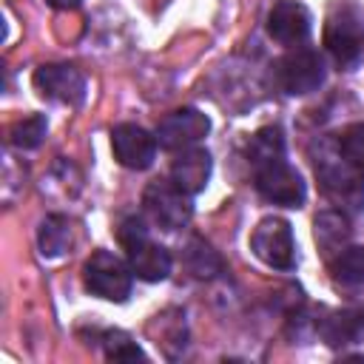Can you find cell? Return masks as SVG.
Instances as JSON below:
<instances>
[{
  "mask_svg": "<svg viewBox=\"0 0 364 364\" xmlns=\"http://www.w3.org/2000/svg\"><path fill=\"white\" fill-rule=\"evenodd\" d=\"M313 17L299 0H276L267 11V34L279 46H301L310 37Z\"/></svg>",
  "mask_w": 364,
  "mask_h": 364,
  "instance_id": "cell-12",
  "label": "cell"
},
{
  "mask_svg": "<svg viewBox=\"0 0 364 364\" xmlns=\"http://www.w3.org/2000/svg\"><path fill=\"white\" fill-rule=\"evenodd\" d=\"M208 131H210V119L199 108H176L159 122L156 142L168 151H185L199 139H205Z\"/></svg>",
  "mask_w": 364,
  "mask_h": 364,
  "instance_id": "cell-11",
  "label": "cell"
},
{
  "mask_svg": "<svg viewBox=\"0 0 364 364\" xmlns=\"http://www.w3.org/2000/svg\"><path fill=\"white\" fill-rule=\"evenodd\" d=\"M316 333L327 347H347L364 338V310L347 307V310H330L324 318H316Z\"/></svg>",
  "mask_w": 364,
  "mask_h": 364,
  "instance_id": "cell-13",
  "label": "cell"
},
{
  "mask_svg": "<svg viewBox=\"0 0 364 364\" xmlns=\"http://www.w3.org/2000/svg\"><path fill=\"white\" fill-rule=\"evenodd\" d=\"M324 48L333 63L350 71L364 57V14L358 6L338 0L324 20Z\"/></svg>",
  "mask_w": 364,
  "mask_h": 364,
  "instance_id": "cell-2",
  "label": "cell"
},
{
  "mask_svg": "<svg viewBox=\"0 0 364 364\" xmlns=\"http://www.w3.org/2000/svg\"><path fill=\"white\" fill-rule=\"evenodd\" d=\"M273 82L290 97L313 94L324 82V57L316 48L293 46L273 63Z\"/></svg>",
  "mask_w": 364,
  "mask_h": 364,
  "instance_id": "cell-4",
  "label": "cell"
},
{
  "mask_svg": "<svg viewBox=\"0 0 364 364\" xmlns=\"http://www.w3.org/2000/svg\"><path fill=\"white\" fill-rule=\"evenodd\" d=\"M82 282H85L88 293L119 304V301H125L131 296L134 270L119 256H114L108 250H94L82 264Z\"/></svg>",
  "mask_w": 364,
  "mask_h": 364,
  "instance_id": "cell-5",
  "label": "cell"
},
{
  "mask_svg": "<svg viewBox=\"0 0 364 364\" xmlns=\"http://www.w3.org/2000/svg\"><path fill=\"white\" fill-rule=\"evenodd\" d=\"M31 80H34V88L40 91V97H46L51 102H63V105L77 108L85 100V77L80 68H74L68 63L40 65Z\"/></svg>",
  "mask_w": 364,
  "mask_h": 364,
  "instance_id": "cell-9",
  "label": "cell"
},
{
  "mask_svg": "<svg viewBox=\"0 0 364 364\" xmlns=\"http://www.w3.org/2000/svg\"><path fill=\"white\" fill-rule=\"evenodd\" d=\"M46 3H48L51 9H65V11H68V9H77L82 0H46Z\"/></svg>",
  "mask_w": 364,
  "mask_h": 364,
  "instance_id": "cell-24",
  "label": "cell"
},
{
  "mask_svg": "<svg viewBox=\"0 0 364 364\" xmlns=\"http://www.w3.org/2000/svg\"><path fill=\"white\" fill-rule=\"evenodd\" d=\"M250 250L259 262L273 270H293L296 267V242L290 222L282 216H264L250 233Z\"/></svg>",
  "mask_w": 364,
  "mask_h": 364,
  "instance_id": "cell-8",
  "label": "cell"
},
{
  "mask_svg": "<svg viewBox=\"0 0 364 364\" xmlns=\"http://www.w3.org/2000/svg\"><path fill=\"white\" fill-rule=\"evenodd\" d=\"M336 145H338L341 156H344L353 168L364 171V122L347 125V128L336 136Z\"/></svg>",
  "mask_w": 364,
  "mask_h": 364,
  "instance_id": "cell-23",
  "label": "cell"
},
{
  "mask_svg": "<svg viewBox=\"0 0 364 364\" xmlns=\"http://www.w3.org/2000/svg\"><path fill=\"white\" fill-rule=\"evenodd\" d=\"M46 134H48V119L43 114H31V117L17 119L9 128V145L17 151H34V148H40Z\"/></svg>",
  "mask_w": 364,
  "mask_h": 364,
  "instance_id": "cell-20",
  "label": "cell"
},
{
  "mask_svg": "<svg viewBox=\"0 0 364 364\" xmlns=\"http://www.w3.org/2000/svg\"><path fill=\"white\" fill-rule=\"evenodd\" d=\"M313 168H316V176L321 182V188L333 199H338L344 205H361V199H364V171L353 168L341 156L336 139H321L318 145H313Z\"/></svg>",
  "mask_w": 364,
  "mask_h": 364,
  "instance_id": "cell-3",
  "label": "cell"
},
{
  "mask_svg": "<svg viewBox=\"0 0 364 364\" xmlns=\"http://www.w3.org/2000/svg\"><path fill=\"white\" fill-rule=\"evenodd\" d=\"M142 208L162 230H182L193 216L191 193L176 188L171 179H154L142 191Z\"/></svg>",
  "mask_w": 364,
  "mask_h": 364,
  "instance_id": "cell-6",
  "label": "cell"
},
{
  "mask_svg": "<svg viewBox=\"0 0 364 364\" xmlns=\"http://www.w3.org/2000/svg\"><path fill=\"white\" fill-rule=\"evenodd\" d=\"M171 316H173V310L154 316V321L159 324V341H156V344L165 350V355L176 358V355L185 350V338H188V333H185V321H182V316H179V313H176V318H171Z\"/></svg>",
  "mask_w": 364,
  "mask_h": 364,
  "instance_id": "cell-21",
  "label": "cell"
},
{
  "mask_svg": "<svg viewBox=\"0 0 364 364\" xmlns=\"http://www.w3.org/2000/svg\"><path fill=\"white\" fill-rule=\"evenodd\" d=\"M100 341H102V353L108 361H145L148 358L142 347L122 330H105Z\"/></svg>",
  "mask_w": 364,
  "mask_h": 364,
  "instance_id": "cell-22",
  "label": "cell"
},
{
  "mask_svg": "<svg viewBox=\"0 0 364 364\" xmlns=\"http://www.w3.org/2000/svg\"><path fill=\"white\" fill-rule=\"evenodd\" d=\"M245 156L250 162V168L256 165H264V162H273V159H282L284 156V134L279 125H264L259 128L247 145H245Z\"/></svg>",
  "mask_w": 364,
  "mask_h": 364,
  "instance_id": "cell-17",
  "label": "cell"
},
{
  "mask_svg": "<svg viewBox=\"0 0 364 364\" xmlns=\"http://www.w3.org/2000/svg\"><path fill=\"white\" fill-rule=\"evenodd\" d=\"M185 267L196 279H213V276H219L225 270V262H222V256L205 239L193 236L188 242V247H185Z\"/></svg>",
  "mask_w": 364,
  "mask_h": 364,
  "instance_id": "cell-19",
  "label": "cell"
},
{
  "mask_svg": "<svg viewBox=\"0 0 364 364\" xmlns=\"http://www.w3.org/2000/svg\"><path fill=\"white\" fill-rule=\"evenodd\" d=\"M71 242H74V225H71L68 216L51 213V216H46L40 222V228H37V247H40V253L46 259L63 256L71 247Z\"/></svg>",
  "mask_w": 364,
  "mask_h": 364,
  "instance_id": "cell-16",
  "label": "cell"
},
{
  "mask_svg": "<svg viewBox=\"0 0 364 364\" xmlns=\"http://www.w3.org/2000/svg\"><path fill=\"white\" fill-rule=\"evenodd\" d=\"M117 239L128 256V264L136 279L142 282H165L171 276V253L168 247L156 245L139 216H128L117 228Z\"/></svg>",
  "mask_w": 364,
  "mask_h": 364,
  "instance_id": "cell-1",
  "label": "cell"
},
{
  "mask_svg": "<svg viewBox=\"0 0 364 364\" xmlns=\"http://www.w3.org/2000/svg\"><path fill=\"white\" fill-rule=\"evenodd\" d=\"M253 185H256L262 199L282 205V208H301L304 196H307L301 173L284 156L264 162V165H256L253 168Z\"/></svg>",
  "mask_w": 364,
  "mask_h": 364,
  "instance_id": "cell-7",
  "label": "cell"
},
{
  "mask_svg": "<svg viewBox=\"0 0 364 364\" xmlns=\"http://www.w3.org/2000/svg\"><path fill=\"white\" fill-rule=\"evenodd\" d=\"M330 276L341 287H358L364 284V247L347 245L330 259Z\"/></svg>",
  "mask_w": 364,
  "mask_h": 364,
  "instance_id": "cell-18",
  "label": "cell"
},
{
  "mask_svg": "<svg viewBox=\"0 0 364 364\" xmlns=\"http://www.w3.org/2000/svg\"><path fill=\"white\" fill-rule=\"evenodd\" d=\"M111 151L122 168L145 171L156 159V136L134 122H119L111 128Z\"/></svg>",
  "mask_w": 364,
  "mask_h": 364,
  "instance_id": "cell-10",
  "label": "cell"
},
{
  "mask_svg": "<svg viewBox=\"0 0 364 364\" xmlns=\"http://www.w3.org/2000/svg\"><path fill=\"white\" fill-rule=\"evenodd\" d=\"M350 219L341 210H321L313 222V236L318 250L324 253V259L330 262L338 250H344L350 245Z\"/></svg>",
  "mask_w": 364,
  "mask_h": 364,
  "instance_id": "cell-15",
  "label": "cell"
},
{
  "mask_svg": "<svg viewBox=\"0 0 364 364\" xmlns=\"http://www.w3.org/2000/svg\"><path fill=\"white\" fill-rule=\"evenodd\" d=\"M210 168H213L210 154L199 145H191V148L179 151L176 159L171 162V182L193 196V193L205 191V185L210 179Z\"/></svg>",
  "mask_w": 364,
  "mask_h": 364,
  "instance_id": "cell-14",
  "label": "cell"
}]
</instances>
